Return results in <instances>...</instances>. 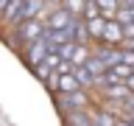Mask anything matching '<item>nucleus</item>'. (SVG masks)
<instances>
[{"label": "nucleus", "instance_id": "obj_1", "mask_svg": "<svg viewBox=\"0 0 134 126\" xmlns=\"http://www.w3.org/2000/svg\"><path fill=\"white\" fill-rule=\"evenodd\" d=\"M42 34H45V23H42V20H25V23H20V28H17V36H20L25 45L42 39Z\"/></svg>", "mask_w": 134, "mask_h": 126}, {"label": "nucleus", "instance_id": "obj_2", "mask_svg": "<svg viewBox=\"0 0 134 126\" xmlns=\"http://www.w3.org/2000/svg\"><path fill=\"white\" fill-rule=\"evenodd\" d=\"M75 23V17L70 14V11H64V8H53V11H48V31H64V28H70V25Z\"/></svg>", "mask_w": 134, "mask_h": 126}, {"label": "nucleus", "instance_id": "obj_3", "mask_svg": "<svg viewBox=\"0 0 134 126\" xmlns=\"http://www.w3.org/2000/svg\"><path fill=\"white\" fill-rule=\"evenodd\" d=\"M50 53V45L45 42V36L42 39H36V42H31V45H25V59H28V65L31 67H36V65H42V59Z\"/></svg>", "mask_w": 134, "mask_h": 126}, {"label": "nucleus", "instance_id": "obj_4", "mask_svg": "<svg viewBox=\"0 0 134 126\" xmlns=\"http://www.w3.org/2000/svg\"><path fill=\"white\" fill-rule=\"evenodd\" d=\"M100 39L106 42L109 48H115V45L126 42L123 39V25H117L115 20H106V25H103V36H100Z\"/></svg>", "mask_w": 134, "mask_h": 126}, {"label": "nucleus", "instance_id": "obj_5", "mask_svg": "<svg viewBox=\"0 0 134 126\" xmlns=\"http://www.w3.org/2000/svg\"><path fill=\"white\" fill-rule=\"evenodd\" d=\"M95 59H98L100 65L106 67V70H112L115 65H120V50H117V48H109V45H103V48L95 53Z\"/></svg>", "mask_w": 134, "mask_h": 126}, {"label": "nucleus", "instance_id": "obj_6", "mask_svg": "<svg viewBox=\"0 0 134 126\" xmlns=\"http://www.w3.org/2000/svg\"><path fill=\"white\" fill-rule=\"evenodd\" d=\"M87 104H90V98H87V92H84V90L64 95V107L70 109V112H84V109H87Z\"/></svg>", "mask_w": 134, "mask_h": 126}, {"label": "nucleus", "instance_id": "obj_7", "mask_svg": "<svg viewBox=\"0 0 134 126\" xmlns=\"http://www.w3.org/2000/svg\"><path fill=\"white\" fill-rule=\"evenodd\" d=\"M103 95L109 101H115V104H126L131 92L126 90V84H109V87H103Z\"/></svg>", "mask_w": 134, "mask_h": 126}, {"label": "nucleus", "instance_id": "obj_8", "mask_svg": "<svg viewBox=\"0 0 134 126\" xmlns=\"http://www.w3.org/2000/svg\"><path fill=\"white\" fill-rule=\"evenodd\" d=\"M56 90L62 92V95H70V92H78L81 87H78V81H75L73 73H62V76H59V81H56Z\"/></svg>", "mask_w": 134, "mask_h": 126}, {"label": "nucleus", "instance_id": "obj_9", "mask_svg": "<svg viewBox=\"0 0 134 126\" xmlns=\"http://www.w3.org/2000/svg\"><path fill=\"white\" fill-rule=\"evenodd\" d=\"M23 6H25V0H11V3L3 8V17H6V23H17V25H20V17H23Z\"/></svg>", "mask_w": 134, "mask_h": 126}, {"label": "nucleus", "instance_id": "obj_10", "mask_svg": "<svg viewBox=\"0 0 134 126\" xmlns=\"http://www.w3.org/2000/svg\"><path fill=\"white\" fill-rule=\"evenodd\" d=\"M84 25H87L90 39H100V36H103V25H106V20H103V17H95V20H84Z\"/></svg>", "mask_w": 134, "mask_h": 126}, {"label": "nucleus", "instance_id": "obj_11", "mask_svg": "<svg viewBox=\"0 0 134 126\" xmlns=\"http://www.w3.org/2000/svg\"><path fill=\"white\" fill-rule=\"evenodd\" d=\"M92 115V123L95 126H115L117 123V118L109 112V109H95V112H90Z\"/></svg>", "mask_w": 134, "mask_h": 126}, {"label": "nucleus", "instance_id": "obj_12", "mask_svg": "<svg viewBox=\"0 0 134 126\" xmlns=\"http://www.w3.org/2000/svg\"><path fill=\"white\" fill-rule=\"evenodd\" d=\"M67 126H92V115L84 112H67Z\"/></svg>", "mask_w": 134, "mask_h": 126}, {"label": "nucleus", "instance_id": "obj_13", "mask_svg": "<svg viewBox=\"0 0 134 126\" xmlns=\"http://www.w3.org/2000/svg\"><path fill=\"white\" fill-rule=\"evenodd\" d=\"M73 76H75V81H78V87H95V76L87 67H73Z\"/></svg>", "mask_w": 134, "mask_h": 126}, {"label": "nucleus", "instance_id": "obj_14", "mask_svg": "<svg viewBox=\"0 0 134 126\" xmlns=\"http://www.w3.org/2000/svg\"><path fill=\"white\" fill-rule=\"evenodd\" d=\"M87 59H90L87 45H75V48H73V56H70V65H73V67H84V65H87Z\"/></svg>", "mask_w": 134, "mask_h": 126}, {"label": "nucleus", "instance_id": "obj_15", "mask_svg": "<svg viewBox=\"0 0 134 126\" xmlns=\"http://www.w3.org/2000/svg\"><path fill=\"white\" fill-rule=\"evenodd\" d=\"M84 6H87V0H64V3H62V8L70 11L75 20H81V17H84Z\"/></svg>", "mask_w": 134, "mask_h": 126}, {"label": "nucleus", "instance_id": "obj_16", "mask_svg": "<svg viewBox=\"0 0 134 126\" xmlns=\"http://www.w3.org/2000/svg\"><path fill=\"white\" fill-rule=\"evenodd\" d=\"M84 67H87V70H90V73H92V76H95V78H100V76L106 73V67L100 65L98 59L92 56V53H90V59H87V65H84Z\"/></svg>", "mask_w": 134, "mask_h": 126}, {"label": "nucleus", "instance_id": "obj_17", "mask_svg": "<svg viewBox=\"0 0 134 126\" xmlns=\"http://www.w3.org/2000/svg\"><path fill=\"white\" fill-rule=\"evenodd\" d=\"M42 65H45V67H48V70H50V73H53V70H56V67H59V65H62V59H59V56H56V50H50V53H48V56H45V59H42Z\"/></svg>", "mask_w": 134, "mask_h": 126}, {"label": "nucleus", "instance_id": "obj_18", "mask_svg": "<svg viewBox=\"0 0 134 126\" xmlns=\"http://www.w3.org/2000/svg\"><path fill=\"white\" fill-rule=\"evenodd\" d=\"M100 17V8L95 6V0H87V6H84V20H95Z\"/></svg>", "mask_w": 134, "mask_h": 126}, {"label": "nucleus", "instance_id": "obj_19", "mask_svg": "<svg viewBox=\"0 0 134 126\" xmlns=\"http://www.w3.org/2000/svg\"><path fill=\"white\" fill-rule=\"evenodd\" d=\"M112 73H115L117 78H120V81H126L129 76H134V67H126V65H115V67H112Z\"/></svg>", "mask_w": 134, "mask_h": 126}, {"label": "nucleus", "instance_id": "obj_20", "mask_svg": "<svg viewBox=\"0 0 134 126\" xmlns=\"http://www.w3.org/2000/svg\"><path fill=\"white\" fill-rule=\"evenodd\" d=\"M120 65L134 67V50H131V48H123V50H120Z\"/></svg>", "mask_w": 134, "mask_h": 126}, {"label": "nucleus", "instance_id": "obj_21", "mask_svg": "<svg viewBox=\"0 0 134 126\" xmlns=\"http://www.w3.org/2000/svg\"><path fill=\"white\" fill-rule=\"evenodd\" d=\"M123 39H126V42H134V23L123 25Z\"/></svg>", "mask_w": 134, "mask_h": 126}, {"label": "nucleus", "instance_id": "obj_22", "mask_svg": "<svg viewBox=\"0 0 134 126\" xmlns=\"http://www.w3.org/2000/svg\"><path fill=\"white\" fill-rule=\"evenodd\" d=\"M34 70H36V76H39V78H45V81H48L50 70H48V67H45V65H36V67H34Z\"/></svg>", "mask_w": 134, "mask_h": 126}, {"label": "nucleus", "instance_id": "obj_23", "mask_svg": "<svg viewBox=\"0 0 134 126\" xmlns=\"http://www.w3.org/2000/svg\"><path fill=\"white\" fill-rule=\"evenodd\" d=\"M126 90H129V92H131V95H134V76H129V78H126Z\"/></svg>", "mask_w": 134, "mask_h": 126}, {"label": "nucleus", "instance_id": "obj_24", "mask_svg": "<svg viewBox=\"0 0 134 126\" xmlns=\"http://www.w3.org/2000/svg\"><path fill=\"white\" fill-rule=\"evenodd\" d=\"M50 3H53L56 8H62V3H64V0H45V6H50Z\"/></svg>", "mask_w": 134, "mask_h": 126}, {"label": "nucleus", "instance_id": "obj_25", "mask_svg": "<svg viewBox=\"0 0 134 126\" xmlns=\"http://www.w3.org/2000/svg\"><path fill=\"white\" fill-rule=\"evenodd\" d=\"M126 107H129V112H134V95H129V101H126Z\"/></svg>", "mask_w": 134, "mask_h": 126}, {"label": "nucleus", "instance_id": "obj_26", "mask_svg": "<svg viewBox=\"0 0 134 126\" xmlns=\"http://www.w3.org/2000/svg\"><path fill=\"white\" fill-rule=\"evenodd\" d=\"M8 3H11V0H0V11H3V8H6Z\"/></svg>", "mask_w": 134, "mask_h": 126}, {"label": "nucleus", "instance_id": "obj_27", "mask_svg": "<svg viewBox=\"0 0 134 126\" xmlns=\"http://www.w3.org/2000/svg\"><path fill=\"white\" fill-rule=\"evenodd\" d=\"M115 126H131V123H129V120H117Z\"/></svg>", "mask_w": 134, "mask_h": 126}, {"label": "nucleus", "instance_id": "obj_28", "mask_svg": "<svg viewBox=\"0 0 134 126\" xmlns=\"http://www.w3.org/2000/svg\"><path fill=\"white\" fill-rule=\"evenodd\" d=\"M129 48H131V50H134V42H129Z\"/></svg>", "mask_w": 134, "mask_h": 126}]
</instances>
